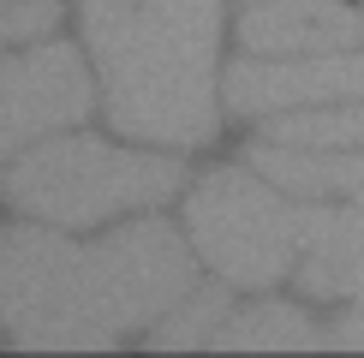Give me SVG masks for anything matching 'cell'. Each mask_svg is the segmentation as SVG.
<instances>
[{
  "instance_id": "obj_1",
  "label": "cell",
  "mask_w": 364,
  "mask_h": 358,
  "mask_svg": "<svg viewBox=\"0 0 364 358\" xmlns=\"http://www.w3.org/2000/svg\"><path fill=\"white\" fill-rule=\"evenodd\" d=\"M191 251L168 221H132L102 245L48 227L0 233V322L30 352H96L156 328L191 293Z\"/></svg>"
},
{
  "instance_id": "obj_2",
  "label": "cell",
  "mask_w": 364,
  "mask_h": 358,
  "mask_svg": "<svg viewBox=\"0 0 364 358\" xmlns=\"http://www.w3.org/2000/svg\"><path fill=\"white\" fill-rule=\"evenodd\" d=\"M84 30L102 60L108 119L126 138H215V36L221 0H84Z\"/></svg>"
},
{
  "instance_id": "obj_3",
  "label": "cell",
  "mask_w": 364,
  "mask_h": 358,
  "mask_svg": "<svg viewBox=\"0 0 364 358\" xmlns=\"http://www.w3.org/2000/svg\"><path fill=\"white\" fill-rule=\"evenodd\" d=\"M173 156H138V149H108L102 138H54L12 168L6 191L30 215L54 227H96L119 209H144L179 191Z\"/></svg>"
},
{
  "instance_id": "obj_4",
  "label": "cell",
  "mask_w": 364,
  "mask_h": 358,
  "mask_svg": "<svg viewBox=\"0 0 364 358\" xmlns=\"http://www.w3.org/2000/svg\"><path fill=\"white\" fill-rule=\"evenodd\" d=\"M311 203H287L245 168H215L186 203L191 239L203 263H215L239 287H275L311 251Z\"/></svg>"
},
{
  "instance_id": "obj_5",
  "label": "cell",
  "mask_w": 364,
  "mask_h": 358,
  "mask_svg": "<svg viewBox=\"0 0 364 358\" xmlns=\"http://www.w3.org/2000/svg\"><path fill=\"white\" fill-rule=\"evenodd\" d=\"M90 114V78L72 48H36L0 60V156L36 143Z\"/></svg>"
},
{
  "instance_id": "obj_6",
  "label": "cell",
  "mask_w": 364,
  "mask_h": 358,
  "mask_svg": "<svg viewBox=\"0 0 364 358\" xmlns=\"http://www.w3.org/2000/svg\"><path fill=\"white\" fill-rule=\"evenodd\" d=\"M346 96H364V54L353 48L316 60H281V66L239 60L227 72V102L239 114H275L287 102H346Z\"/></svg>"
},
{
  "instance_id": "obj_7",
  "label": "cell",
  "mask_w": 364,
  "mask_h": 358,
  "mask_svg": "<svg viewBox=\"0 0 364 358\" xmlns=\"http://www.w3.org/2000/svg\"><path fill=\"white\" fill-rule=\"evenodd\" d=\"M364 24L335 0H251L239 42L251 54H335L353 48Z\"/></svg>"
},
{
  "instance_id": "obj_8",
  "label": "cell",
  "mask_w": 364,
  "mask_h": 358,
  "mask_svg": "<svg viewBox=\"0 0 364 358\" xmlns=\"http://www.w3.org/2000/svg\"><path fill=\"white\" fill-rule=\"evenodd\" d=\"M257 173H269L293 197H341L364 209V149H305V143H275L263 138L251 149Z\"/></svg>"
},
{
  "instance_id": "obj_9",
  "label": "cell",
  "mask_w": 364,
  "mask_h": 358,
  "mask_svg": "<svg viewBox=\"0 0 364 358\" xmlns=\"http://www.w3.org/2000/svg\"><path fill=\"white\" fill-rule=\"evenodd\" d=\"M299 287L316 298H346L364 293V209H316L311 215V251L299 263Z\"/></svg>"
},
{
  "instance_id": "obj_10",
  "label": "cell",
  "mask_w": 364,
  "mask_h": 358,
  "mask_svg": "<svg viewBox=\"0 0 364 358\" xmlns=\"http://www.w3.org/2000/svg\"><path fill=\"white\" fill-rule=\"evenodd\" d=\"M209 347H221V352H311V347H335V328L299 317L293 305H257L245 317L221 322Z\"/></svg>"
},
{
  "instance_id": "obj_11",
  "label": "cell",
  "mask_w": 364,
  "mask_h": 358,
  "mask_svg": "<svg viewBox=\"0 0 364 358\" xmlns=\"http://www.w3.org/2000/svg\"><path fill=\"white\" fill-rule=\"evenodd\" d=\"M275 143H305V149H364V108H335V114H293L269 126Z\"/></svg>"
},
{
  "instance_id": "obj_12",
  "label": "cell",
  "mask_w": 364,
  "mask_h": 358,
  "mask_svg": "<svg viewBox=\"0 0 364 358\" xmlns=\"http://www.w3.org/2000/svg\"><path fill=\"white\" fill-rule=\"evenodd\" d=\"M221 310H227V293L221 287H203V293H186L173 305V317H161L156 322V347H203V340H215V328H221Z\"/></svg>"
},
{
  "instance_id": "obj_13",
  "label": "cell",
  "mask_w": 364,
  "mask_h": 358,
  "mask_svg": "<svg viewBox=\"0 0 364 358\" xmlns=\"http://www.w3.org/2000/svg\"><path fill=\"white\" fill-rule=\"evenodd\" d=\"M60 18L54 0H0V42H24V36H48Z\"/></svg>"
},
{
  "instance_id": "obj_14",
  "label": "cell",
  "mask_w": 364,
  "mask_h": 358,
  "mask_svg": "<svg viewBox=\"0 0 364 358\" xmlns=\"http://www.w3.org/2000/svg\"><path fill=\"white\" fill-rule=\"evenodd\" d=\"M335 347H346V352H364V293L353 298V310L335 322Z\"/></svg>"
}]
</instances>
